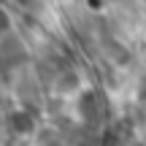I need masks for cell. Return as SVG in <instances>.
Segmentation results:
<instances>
[{
    "label": "cell",
    "instance_id": "cell-1",
    "mask_svg": "<svg viewBox=\"0 0 146 146\" xmlns=\"http://www.w3.org/2000/svg\"><path fill=\"white\" fill-rule=\"evenodd\" d=\"M78 111H81V116L87 122H98L100 119V111H103L100 95L95 92V89H87V92L81 95V100H78Z\"/></svg>",
    "mask_w": 146,
    "mask_h": 146
},
{
    "label": "cell",
    "instance_id": "cell-2",
    "mask_svg": "<svg viewBox=\"0 0 146 146\" xmlns=\"http://www.w3.org/2000/svg\"><path fill=\"white\" fill-rule=\"evenodd\" d=\"M8 125H11V130H14V133L27 135V133L35 127V116H33L30 111H14V114H11V119H8Z\"/></svg>",
    "mask_w": 146,
    "mask_h": 146
},
{
    "label": "cell",
    "instance_id": "cell-3",
    "mask_svg": "<svg viewBox=\"0 0 146 146\" xmlns=\"http://www.w3.org/2000/svg\"><path fill=\"white\" fill-rule=\"evenodd\" d=\"M141 98L146 100V78H143V84H141Z\"/></svg>",
    "mask_w": 146,
    "mask_h": 146
}]
</instances>
